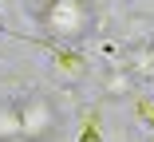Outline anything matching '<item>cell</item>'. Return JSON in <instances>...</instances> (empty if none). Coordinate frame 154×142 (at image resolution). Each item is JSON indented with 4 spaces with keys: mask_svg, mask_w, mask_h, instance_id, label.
I'll return each mask as SVG.
<instances>
[{
    "mask_svg": "<svg viewBox=\"0 0 154 142\" xmlns=\"http://www.w3.org/2000/svg\"><path fill=\"white\" fill-rule=\"evenodd\" d=\"M20 126H24V138L40 142V138L51 134L55 115H51V107H48L44 99H32V103H24V110H20Z\"/></svg>",
    "mask_w": 154,
    "mask_h": 142,
    "instance_id": "6da1fadb",
    "label": "cell"
},
{
    "mask_svg": "<svg viewBox=\"0 0 154 142\" xmlns=\"http://www.w3.org/2000/svg\"><path fill=\"white\" fill-rule=\"evenodd\" d=\"M16 134H24L20 110H16L12 103H0V142H8V138H16Z\"/></svg>",
    "mask_w": 154,
    "mask_h": 142,
    "instance_id": "7a4b0ae2",
    "label": "cell"
},
{
    "mask_svg": "<svg viewBox=\"0 0 154 142\" xmlns=\"http://www.w3.org/2000/svg\"><path fill=\"white\" fill-rule=\"evenodd\" d=\"M8 142H32V138H24V134H16V138H8Z\"/></svg>",
    "mask_w": 154,
    "mask_h": 142,
    "instance_id": "3957f363",
    "label": "cell"
}]
</instances>
